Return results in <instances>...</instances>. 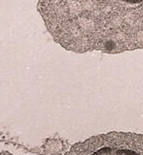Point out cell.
Listing matches in <instances>:
<instances>
[{"label": "cell", "mask_w": 143, "mask_h": 155, "mask_svg": "<svg viewBox=\"0 0 143 155\" xmlns=\"http://www.w3.org/2000/svg\"><path fill=\"white\" fill-rule=\"evenodd\" d=\"M45 23L54 38L71 51L143 48V0H68Z\"/></svg>", "instance_id": "1"}, {"label": "cell", "mask_w": 143, "mask_h": 155, "mask_svg": "<svg viewBox=\"0 0 143 155\" xmlns=\"http://www.w3.org/2000/svg\"><path fill=\"white\" fill-rule=\"evenodd\" d=\"M92 155H139L132 150L128 149H119V148H104L98 150L97 152Z\"/></svg>", "instance_id": "2"}]
</instances>
